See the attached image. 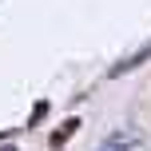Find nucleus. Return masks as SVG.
Masks as SVG:
<instances>
[{"instance_id": "4", "label": "nucleus", "mask_w": 151, "mask_h": 151, "mask_svg": "<svg viewBox=\"0 0 151 151\" xmlns=\"http://www.w3.org/2000/svg\"><path fill=\"white\" fill-rule=\"evenodd\" d=\"M44 115H48V104H36V107H32V127H36Z\"/></svg>"}, {"instance_id": "5", "label": "nucleus", "mask_w": 151, "mask_h": 151, "mask_svg": "<svg viewBox=\"0 0 151 151\" xmlns=\"http://www.w3.org/2000/svg\"><path fill=\"white\" fill-rule=\"evenodd\" d=\"M0 151H20V147H0Z\"/></svg>"}, {"instance_id": "2", "label": "nucleus", "mask_w": 151, "mask_h": 151, "mask_svg": "<svg viewBox=\"0 0 151 151\" xmlns=\"http://www.w3.org/2000/svg\"><path fill=\"white\" fill-rule=\"evenodd\" d=\"M147 56H151V44H143V48H139L135 56H127V60H119V64H115V68H111V76H123V72H131V68H139V64H143Z\"/></svg>"}, {"instance_id": "1", "label": "nucleus", "mask_w": 151, "mask_h": 151, "mask_svg": "<svg viewBox=\"0 0 151 151\" xmlns=\"http://www.w3.org/2000/svg\"><path fill=\"white\" fill-rule=\"evenodd\" d=\"M99 151H139V135L135 131H115L111 139H104Z\"/></svg>"}, {"instance_id": "3", "label": "nucleus", "mask_w": 151, "mask_h": 151, "mask_svg": "<svg viewBox=\"0 0 151 151\" xmlns=\"http://www.w3.org/2000/svg\"><path fill=\"white\" fill-rule=\"evenodd\" d=\"M76 127H80V119H68V123H64V127L52 135V147H64V143H68V139L76 135Z\"/></svg>"}]
</instances>
